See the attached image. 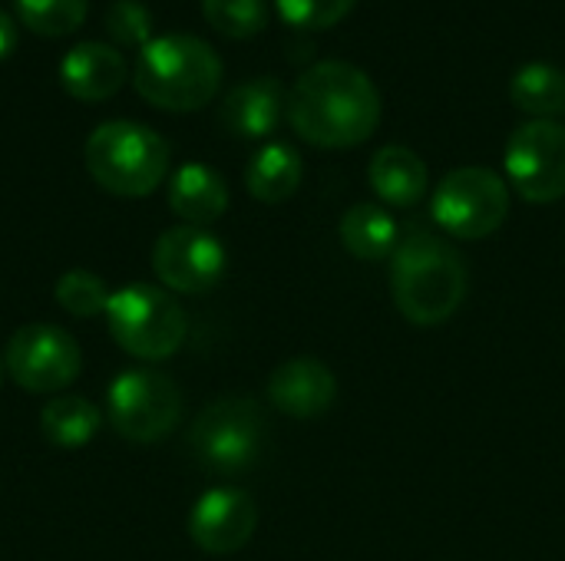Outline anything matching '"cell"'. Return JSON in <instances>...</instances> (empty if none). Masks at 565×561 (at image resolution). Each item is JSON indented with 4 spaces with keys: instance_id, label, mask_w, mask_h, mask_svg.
I'll return each instance as SVG.
<instances>
[{
    "instance_id": "1",
    "label": "cell",
    "mask_w": 565,
    "mask_h": 561,
    "mask_svg": "<svg viewBox=\"0 0 565 561\" xmlns=\"http://www.w3.org/2000/svg\"><path fill=\"white\" fill-rule=\"evenodd\" d=\"M285 116L308 145L351 149L374 136L381 122V93L361 66L321 60L295 79Z\"/></svg>"
},
{
    "instance_id": "23",
    "label": "cell",
    "mask_w": 565,
    "mask_h": 561,
    "mask_svg": "<svg viewBox=\"0 0 565 561\" xmlns=\"http://www.w3.org/2000/svg\"><path fill=\"white\" fill-rule=\"evenodd\" d=\"M202 13L212 30L228 40H248L268 23V0H202Z\"/></svg>"
},
{
    "instance_id": "19",
    "label": "cell",
    "mask_w": 565,
    "mask_h": 561,
    "mask_svg": "<svg viewBox=\"0 0 565 561\" xmlns=\"http://www.w3.org/2000/svg\"><path fill=\"white\" fill-rule=\"evenodd\" d=\"M338 231H341L344 248L361 261L394 258V251L401 245V228H397L394 215L384 212L381 205H371V202L348 208Z\"/></svg>"
},
{
    "instance_id": "26",
    "label": "cell",
    "mask_w": 565,
    "mask_h": 561,
    "mask_svg": "<svg viewBox=\"0 0 565 561\" xmlns=\"http://www.w3.org/2000/svg\"><path fill=\"white\" fill-rule=\"evenodd\" d=\"M358 0H275L278 13L301 30H328L341 23Z\"/></svg>"
},
{
    "instance_id": "11",
    "label": "cell",
    "mask_w": 565,
    "mask_h": 561,
    "mask_svg": "<svg viewBox=\"0 0 565 561\" xmlns=\"http://www.w3.org/2000/svg\"><path fill=\"white\" fill-rule=\"evenodd\" d=\"M152 271L166 291L205 294L225 274V248L205 228L175 225L159 235L152 248Z\"/></svg>"
},
{
    "instance_id": "2",
    "label": "cell",
    "mask_w": 565,
    "mask_h": 561,
    "mask_svg": "<svg viewBox=\"0 0 565 561\" xmlns=\"http://www.w3.org/2000/svg\"><path fill=\"white\" fill-rule=\"evenodd\" d=\"M391 294L411 324L437 327L450 321L467 298V261L447 238L414 228L394 251Z\"/></svg>"
},
{
    "instance_id": "17",
    "label": "cell",
    "mask_w": 565,
    "mask_h": 561,
    "mask_svg": "<svg viewBox=\"0 0 565 561\" xmlns=\"http://www.w3.org/2000/svg\"><path fill=\"white\" fill-rule=\"evenodd\" d=\"M367 182L381 202H387L394 208H411L427 195L430 175H427V162L414 149L384 145L374 152V159L367 165Z\"/></svg>"
},
{
    "instance_id": "20",
    "label": "cell",
    "mask_w": 565,
    "mask_h": 561,
    "mask_svg": "<svg viewBox=\"0 0 565 561\" xmlns=\"http://www.w3.org/2000/svg\"><path fill=\"white\" fill-rule=\"evenodd\" d=\"M510 99L533 119H556L565 112V69L556 63H526L510 79Z\"/></svg>"
},
{
    "instance_id": "6",
    "label": "cell",
    "mask_w": 565,
    "mask_h": 561,
    "mask_svg": "<svg viewBox=\"0 0 565 561\" xmlns=\"http://www.w3.org/2000/svg\"><path fill=\"white\" fill-rule=\"evenodd\" d=\"M106 324L113 341L139 360H166L185 341L182 304L156 284H129L109 294Z\"/></svg>"
},
{
    "instance_id": "21",
    "label": "cell",
    "mask_w": 565,
    "mask_h": 561,
    "mask_svg": "<svg viewBox=\"0 0 565 561\" xmlns=\"http://www.w3.org/2000/svg\"><path fill=\"white\" fill-rule=\"evenodd\" d=\"M43 436L60 450L86 446L99 430V410L86 397H56L40 410Z\"/></svg>"
},
{
    "instance_id": "10",
    "label": "cell",
    "mask_w": 565,
    "mask_h": 561,
    "mask_svg": "<svg viewBox=\"0 0 565 561\" xmlns=\"http://www.w3.org/2000/svg\"><path fill=\"white\" fill-rule=\"evenodd\" d=\"M10 380L30 393H56L79 377L83 357L76 341L53 324H23L3 350Z\"/></svg>"
},
{
    "instance_id": "15",
    "label": "cell",
    "mask_w": 565,
    "mask_h": 561,
    "mask_svg": "<svg viewBox=\"0 0 565 561\" xmlns=\"http://www.w3.org/2000/svg\"><path fill=\"white\" fill-rule=\"evenodd\" d=\"M285 112H288L285 86L271 76H258V79L238 83L222 99L218 119L228 132H235L242 139H262L278 129Z\"/></svg>"
},
{
    "instance_id": "9",
    "label": "cell",
    "mask_w": 565,
    "mask_h": 561,
    "mask_svg": "<svg viewBox=\"0 0 565 561\" xmlns=\"http://www.w3.org/2000/svg\"><path fill=\"white\" fill-rule=\"evenodd\" d=\"M507 175L533 205L565 198V126L556 119H533L513 129L503 155Z\"/></svg>"
},
{
    "instance_id": "24",
    "label": "cell",
    "mask_w": 565,
    "mask_h": 561,
    "mask_svg": "<svg viewBox=\"0 0 565 561\" xmlns=\"http://www.w3.org/2000/svg\"><path fill=\"white\" fill-rule=\"evenodd\" d=\"M56 304L73 317H96V314H106L109 288L99 274L86 268H73L56 281Z\"/></svg>"
},
{
    "instance_id": "5",
    "label": "cell",
    "mask_w": 565,
    "mask_h": 561,
    "mask_svg": "<svg viewBox=\"0 0 565 561\" xmlns=\"http://www.w3.org/2000/svg\"><path fill=\"white\" fill-rule=\"evenodd\" d=\"M268 443V423L255 400L225 397L205 407L189 430L192 460L215 476H238L252 470Z\"/></svg>"
},
{
    "instance_id": "3",
    "label": "cell",
    "mask_w": 565,
    "mask_h": 561,
    "mask_svg": "<svg viewBox=\"0 0 565 561\" xmlns=\"http://www.w3.org/2000/svg\"><path fill=\"white\" fill-rule=\"evenodd\" d=\"M136 93L166 112L202 109L222 86V56L192 33L152 36L132 63Z\"/></svg>"
},
{
    "instance_id": "28",
    "label": "cell",
    "mask_w": 565,
    "mask_h": 561,
    "mask_svg": "<svg viewBox=\"0 0 565 561\" xmlns=\"http://www.w3.org/2000/svg\"><path fill=\"white\" fill-rule=\"evenodd\" d=\"M3 374H7V367H3V360H0V380H3Z\"/></svg>"
},
{
    "instance_id": "18",
    "label": "cell",
    "mask_w": 565,
    "mask_h": 561,
    "mask_svg": "<svg viewBox=\"0 0 565 561\" xmlns=\"http://www.w3.org/2000/svg\"><path fill=\"white\" fill-rule=\"evenodd\" d=\"M301 175H305L301 155L288 142H268L252 155V162L245 169V185H248L252 198H258L265 205H278L298 192Z\"/></svg>"
},
{
    "instance_id": "22",
    "label": "cell",
    "mask_w": 565,
    "mask_h": 561,
    "mask_svg": "<svg viewBox=\"0 0 565 561\" xmlns=\"http://www.w3.org/2000/svg\"><path fill=\"white\" fill-rule=\"evenodd\" d=\"M17 17L26 30L40 36H70L76 26H83L89 0H13Z\"/></svg>"
},
{
    "instance_id": "14",
    "label": "cell",
    "mask_w": 565,
    "mask_h": 561,
    "mask_svg": "<svg viewBox=\"0 0 565 561\" xmlns=\"http://www.w3.org/2000/svg\"><path fill=\"white\" fill-rule=\"evenodd\" d=\"M129 76L126 56L113 43L83 40L73 50H66L60 63V83L70 96L83 103H103L122 89Z\"/></svg>"
},
{
    "instance_id": "13",
    "label": "cell",
    "mask_w": 565,
    "mask_h": 561,
    "mask_svg": "<svg viewBox=\"0 0 565 561\" xmlns=\"http://www.w3.org/2000/svg\"><path fill=\"white\" fill-rule=\"evenodd\" d=\"M268 400L275 410L295 420H315L338 400L334 374L315 357H295L268 377Z\"/></svg>"
},
{
    "instance_id": "16",
    "label": "cell",
    "mask_w": 565,
    "mask_h": 561,
    "mask_svg": "<svg viewBox=\"0 0 565 561\" xmlns=\"http://www.w3.org/2000/svg\"><path fill=\"white\" fill-rule=\"evenodd\" d=\"M169 208L185 225L205 228L225 215L228 185L215 169H209L202 162H185L182 169H175V175L169 182Z\"/></svg>"
},
{
    "instance_id": "12",
    "label": "cell",
    "mask_w": 565,
    "mask_h": 561,
    "mask_svg": "<svg viewBox=\"0 0 565 561\" xmlns=\"http://www.w3.org/2000/svg\"><path fill=\"white\" fill-rule=\"evenodd\" d=\"M258 529V506L245 489L218 486L199 496L189 513V536L209 555L242 552Z\"/></svg>"
},
{
    "instance_id": "8",
    "label": "cell",
    "mask_w": 565,
    "mask_h": 561,
    "mask_svg": "<svg viewBox=\"0 0 565 561\" xmlns=\"http://www.w3.org/2000/svg\"><path fill=\"white\" fill-rule=\"evenodd\" d=\"M106 417L109 427L132 443H156L166 440L182 417V393L179 387L159 370H122L106 393Z\"/></svg>"
},
{
    "instance_id": "7",
    "label": "cell",
    "mask_w": 565,
    "mask_h": 561,
    "mask_svg": "<svg viewBox=\"0 0 565 561\" xmlns=\"http://www.w3.org/2000/svg\"><path fill=\"white\" fill-rule=\"evenodd\" d=\"M430 215L450 238L477 241L507 222L510 188L497 172L483 165H463L440 179L434 188Z\"/></svg>"
},
{
    "instance_id": "4",
    "label": "cell",
    "mask_w": 565,
    "mask_h": 561,
    "mask_svg": "<svg viewBox=\"0 0 565 561\" xmlns=\"http://www.w3.org/2000/svg\"><path fill=\"white\" fill-rule=\"evenodd\" d=\"M93 182L119 198L152 195L169 172V142L132 119H109L96 126L83 149Z\"/></svg>"
},
{
    "instance_id": "27",
    "label": "cell",
    "mask_w": 565,
    "mask_h": 561,
    "mask_svg": "<svg viewBox=\"0 0 565 561\" xmlns=\"http://www.w3.org/2000/svg\"><path fill=\"white\" fill-rule=\"evenodd\" d=\"M13 50H17V23H13L10 13L0 10V60L10 56Z\"/></svg>"
},
{
    "instance_id": "25",
    "label": "cell",
    "mask_w": 565,
    "mask_h": 561,
    "mask_svg": "<svg viewBox=\"0 0 565 561\" xmlns=\"http://www.w3.org/2000/svg\"><path fill=\"white\" fill-rule=\"evenodd\" d=\"M106 33L119 46H146L152 40L149 10L139 0H113L106 10Z\"/></svg>"
}]
</instances>
